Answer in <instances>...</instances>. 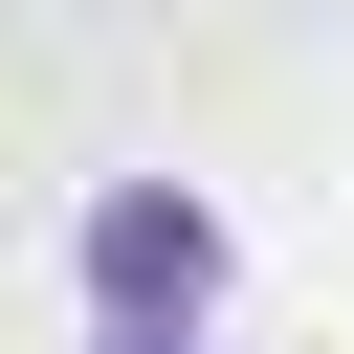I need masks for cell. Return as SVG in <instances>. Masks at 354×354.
I'll list each match as a JSON object with an SVG mask.
<instances>
[{"label": "cell", "instance_id": "cell-2", "mask_svg": "<svg viewBox=\"0 0 354 354\" xmlns=\"http://www.w3.org/2000/svg\"><path fill=\"white\" fill-rule=\"evenodd\" d=\"M88 354H199V332H88Z\"/></svg>", "mask_w": 354, "mask_h": 354}, {"label": "cell", "instance_id": "cell-1", "mask_svg": "<svg viewBox=\"0 0 354 354\" xmlns=\"http://www.w3.org/2000/svg\"><path fill=\"white\" fill-rule=\"evenodd\" d=\"M66 266H88V332H199L243 243H221V199H199V177H111V199L66 221Z\"/></svg>", "mask_w": 354, "mask_h": 354}]
</instances>
